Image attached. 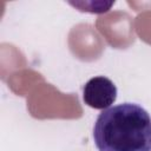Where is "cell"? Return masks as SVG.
Masks as SVG:
<instances>
[{"label": "cell", "mask_w": 151, "mask_h": 151, "mask_svg": "<svg viewBox=\"0 0 151 151\" xmlns=\"http://www.w3.org/2000/svg\"><path fill=\"white\" fill-rule=\"evenodd\" d=\"M117 86L105 77L97 76L88 79L83 87L84 103L94 110H106L113 105L117 99Z\"/></svg>", "instance_id": "cell-2"}, {"label": "cell", "mask_w": 151, "mask_h": 151, "mask_svg": "<svg viewBox=\"0 0 151 151\" xmlns=\"http://www.w3.org/2000/svg\"><path fill=\"white\" fill-rule=\"evenodd\" d=\"M98 151H151V116L136 103L103 110L93 125Z\"/></svg>", "instance_id": "cell-1"}]
</instances>
